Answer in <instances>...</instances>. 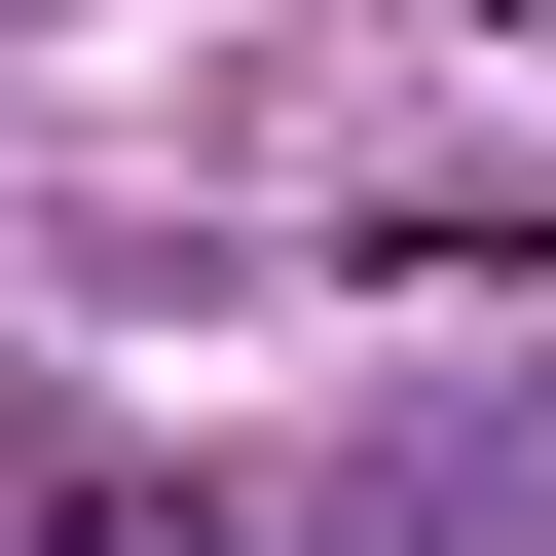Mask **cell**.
<instances>
[{
	"instance_id": "1",
	"label": "cell",
	"mask_w": 556,
	"mask_h": 556,
	"mask_svg": "<svg viewBox=\"0 0 556 556\" xmlns=\"http://www.w3.org/2000/svg\"><path fill=\"white\" fill-rule=\"evenodd\" d=\"M0 556H186V519H149V482H38V519H0Z\"/></svg>"
}]
</instances>
